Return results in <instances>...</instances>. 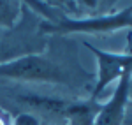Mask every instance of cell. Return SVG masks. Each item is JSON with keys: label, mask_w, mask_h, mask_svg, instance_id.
<instances>
[{"label": "cell", "mask_w": 132, "mask_h": 125, "mask_svg": "<svg viewBox=\"0 0 132 125\" xmlns=\"http://www.w3.org/2000/svg\"><path fill=\"white\" fill-rule=\"evenodd\" d=\"M0 79L50 86L78 99H90L95 74L81 62L79 42L65 35H50L41 53L0 65Z\"/></svg>", "instance_id": "6da1fadb"}, {"label": "cell", "mask_w": 132, "mask_h": 125, "mask_svg": "<svg viewBox=\"0 0 132 125\" xmlns=\"http://www.w3.org/2000/svg\"><path fill=\"white\" fill-rule=\"evenodd\" d=\"M102 102L78 99L50 86L0 79V109L11 118L28 115L41 125H92Z\"/></svg>", "instance_id": "7a4b0ae2"}, {"label": "cell", "mask_w": 132, "mask_h": 125, "mask_svg": "<svg viewBox=\"0 0 132 125\" xmlns=\"http://www.w3.org/2000/svg\"><path fill=\"white\" fill-rule=\"evenodd\" d=\"M39 18L41 32L44 35H65L88 34V35H113L120 30H132V4L123 9L101 14V16H81L72 18L63 14L53 2H25Z\"/></svg>", "instance_id": "3957f363"}, {"label": "cell", "mask_w": 132, "mask_h": 125, "mask_svg": "<svg viewBox=\"0 0 132 125\" xmlns=\"http://www.w3.org/2000/svg\"><path fill=\"white\" fill-rule=\"evenodd\" d=\"M46 42L48 35L41 32V18L23 2L20 23L14 28L0 30V65L27 55L41 53L46 48Z\"/></svg>", "instance_id": "277c9868"}, {"label": "cell", "mask_w": 132, "mask_h": 125, "mask_svg": "<svg viewBox=\"0 0 132 125\" xmlns=\"http://www.w3.org/2000/svg\"><path fill=\"white\" fill-rule=\"evenodd\" d=\"M83 46L93 53V56L97 58V65H99V71L95 74V86L92 90L90 99L99 101L104 88L111 85L114 79H118L120 76H132V55L104 51L86 41H83Z\"/></svg>", "instance_id": "5b68a950"}, {"label": "cell", "mask_w": 132, "mask_h": 125, "mask_svg": "<svg viewBox=\"0 0 132 125\" xmlns=\"http://www.w3.org/2000/svg\"><path fill=\"white\" fill-rule=\"evenodd\" d=\"M129 83L130 76H120L114 94L108 102H102L92 125H123L127 106H129Z\"/></svg>", "instance_id": "8992f818"}, {"label": "cell", "mask_w": 132, "mask_h": 125, "mask_svg": "<svg viewBox=\"0 0 132 125\" xmlns=\"http://www.w3.org/2000/svg\"><path fill=\"white\" fill-rule=\"evenodd\" d=\"M23 2H5L0 0V30L14 28L21 20Z\"/></svg>", "instance_id": "52a82bcc"}, {"label": "cell", "mask_w": 132, "mask_h": 125, "mask_svg": "<svg viewBox=\"0 0 132 125\" xmlns=\"http://www.w3.org/2000/svg\"><path fill=\"white\" fill-rule=\"evenodd\" d=\"M12 125H41V123L28 115H20L16 118H12Z\"/></svg>", "instance_id": "ba28073f"}, {"label": "cell", "mask_w": 132, "mask_h": 125, "mask_svg": "<svg viewBox=\"0 0 132 125\" xmlns=\"http://www.w3.org/2000/svg\"><path fill=\"white\" fill-rule=\"evenodd\" d=\"M0 125H12V118L2 109H0Z\"/></svg>", "instance_id": "9c48e42d"}, {"label": "cell", "mask_w": 132, "mask_h": 125, "mask_svg": "<svg viewBox=\"0 0 132 125\" xmlns=\"http://www.w3.org/2000/svg\"><path fill=\"white\" fill-rule=\"evenodd\" d=\"M123 125H132V104L130 102H129V106H127V113H125Z\"/></svg>", "instance_id": "30bf717a"}, {"label": "cell", "mask_w": 132, "mask_h": 125, "mask_svg": "<svg viewBox=\"0 0 132 125\" xmlns=\"http://www.w3.org/2000/svg\"><path fill=\"white\" fill-rule=\"evenodd\" d=\"M129 102L132 104V76H130V83H129Z\"/></svg>", "instance_id": "8fae6325"}]
</instances>
